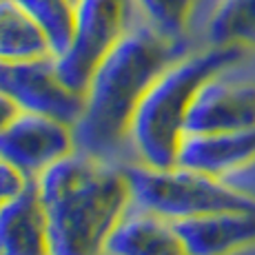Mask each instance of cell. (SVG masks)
<instances>
[{"label":"cell","instance_id":"52a82bcc","mask_svg":"<svg viewBox=\"0 0 255 255\" xmlns=\"http://www.w3.org/2000/svg\"><path fill=\"white\" fill-rule=\"evenodd\" d=\"M76 151L73 127L51 116L20 111L0 131V160L36 180L58 160Z\"/></svg>","mask_w":255,"mask_h":255},{"label":"cell","instance_id":"3957f363","mask_svg":"<svg viewBox=\"0 0 255 255\" xmlns=\"http://www.w3.org/2000/svg\"><path fill=\"white\" fill-rule=\"evenodd\" d=\"M242 58L238 47H209L178 58L142 96L129 129L135 160L149 166H175L184 140V122L195 93L213 76Z\"/></svg>","mask_w":255,"mask_h":255},{"label":"cell","instance_id":"d6986e66","mask_svg":"<svg viewBox=\"0 0 255 255\" xmlns=\"http://www.w3.org/2000/svg\"><path fill=\"white\" fill-rule=\"evenodd\" d=\"M73 2H76V0H73Z\"/></svg>","mask_w":255,"mask_h":255},{"label":"cell","instance_id":"8992f818","mask_svg":"<svg viewBox=\"0 0 255 255\" xmlns=\"http://www.w3.org/2000/svg\"><path fill=\"white\" fill-rule=\"evenodd\" d=\"M0 91L7 93L20 111L51 116L71 127L85 109V93L69 89L58 76L56 56L0 62Z\"/></svg>","mask_w":255,"mask_h":255},{"label":"cell","instance_id":"e0dca14e","mask_svg":"<svg viewBox=\"0 0 255 255\" xmlns=\"http://www.w3.org/2000/svg\"><path fill=\"white\" fill-rule=\"evenodd\" d=\"M29 182H31V180L24 173H20L16 166L0 160V204L7 202L13 195H18Z\"/></svg>","mask_w":255,"mask_h":255},{"label":"cell","instance_id":"277c9868","mask_svg":"<svg viewBox=\"0 0 255 255\" xmlns=\"http://www.w3.org/2000/svg\"><path fill=\"white\" fill-rule=\"evenodd\" d=\"M131 189V207L162 220L195 218L215 211H255V198L233 189L222 178L184 166L122 164Z\"/></svg>","mask_w":255,"mask_h":255},{"label":"cell","instance_id":"7c38bea8","mask_svg":"<svg viewBox=\"0 0 255 255\" xmlns=\"http://www.w3.org/2000/svg\"><path fill=\"white\" fill-rule=\"evenodd\" d=\"M105 255H189L173 224L153 213L127 211L107 240Z\"/></svg>","mask_w":255,"mask_h":255},{"label":"cell","instance_id":"5b68a950","mask_svg":"<svg viewBox=\"0 0 255 255\" xmlns=\"http://www.w3.org/2000/svg\"><path fill=\"white\" fill-rule=\"evenodd\" d=\"M133 0H76L69 47L56 56V69L69 89L85 93L93 71L129 31Z\"/></svg>","mask_w":255,"mask_h":255},{"label":"cell","instance_id":"ac0fdd59","mask_svg":"<svg viewBox=\"0 0 255 255\" xmlns=\"http://www.w3.org/2000/svg\"><path fill=\"white\" fill-rule=\"evenodd\" d=\"M18 114H20V109H18V105L11 100V98L7 96V93L0 91V131L4 129V127L9 125V122L13 120Z\"/></svg>","mask_w":255,"mask_h":255},{"label":"cell","instance_id":"8fae6325","mask_svg":"<svg viewBox=\"0 0 255 255\" xmlns=\"http://www.w3.org/2000/svg\"><path fill=\"white\" fill-rule=\"evenodd\" d=\"M251 162H255V129L186 133L175 164L213 178H224Z\"/></svg>","mask_w":255,"mask_h":255},{"label":"cell","instance_id":"7a4b0ae2","mask_svg":"<svg viewBox=\"0 0 255 255\" xmlns=\"http://www.w3.org/2000/svg\"><path fill=\"white\" fill-rule=\"evenodd\" d=\"M53 255H105L107 240L131 209L122 164L71 151L36 178Z\"/></svg>","mask_w":255,"mask_h":255},{"label":"cell","instance_id":"30bf717a","mask_svg":"<svg viewBox=\"0 0 255 255\" xmlns=\"http://www.w3.org/2000/svg\"><path fill=\"white\" fill-rule=\"evenodd\" d=\"M0 255H53L36 180L0 204Z\"/></svg>","mask_w":255,"mask_h":255},{"label":"cell","instance_id":"2e32d148","mask_svg":"<svg viewBox=\"0 0 255 255\" xmlns=\"http://www.w3.org/2000/svg\"><path fill=\"white\" fill-rule=\"evenodd\" d=\"M16 2L36 18V22L49 36L53 56H60L71 40L73 0H16Z\"/></svg>","mask_w":255,"mask_h":255},{"label":"cell","instance_id":"5bb4252c","mask_svg":"<svg viewBox=\"0 0 255 255\" xmlns=\"http://www.w3.org/2000/svg\"><path fill=\"white\" fill-rule=\"evenodd\" d=\"M211 47H255V0H220L207 24Z\"/></svg>","mask_w":255,"mask_h":255},{"label":"cell","instance_id":"9a60e30c","mask_svg":"<svg viewBox=\"0 0 255 255\" xmlns=\"http://www.w3.org/2000/svg\"><path fill=\"white\" fill-rule=\"evenodd\" d=\"M198 2L200 0H133L142 22L175 42H184Z\"/></svg>","mask_w":255,"mask_h":255},{"label":"cell","instance_id":"9c48e42d","mask_svg":"<svg viewBox=\"0 0 255 255\" xmlns=\"http://www.w3.org/2000/svg\"><path fill=\"white\" fill-rule=\"evenodd\" d=\"M171 224L189 255H231L255 244V211H215Z\"/></svg>","mask_w":255,"mask_h":255},{"label":"cell","instance_id":"4fadbf2b","mask_svg":"<svg viewBox=\"0 0 255 255\" xmlns=\"http://www.w3.org/2000/svg\"><path fill=\"white\" fill-rule=\"evenodd\" d=\"M53 56L51 42L36 18L16 0H0V62Z\"/></svg>","mask_w":255,"mask_h":255},{"label":"cell","instance_id":"ba28073f","mask_svg":"<svg viewBox=\"0 0 255 255\" xmlns=\"http://www.w3.org/2000/svg\"><path fill=\"white\" fill-rule=\"evenodd\" d=\"M255 129V85L213 76L195 93L184 122L186 133Z\"/></svg>","mask_w":255,"mask_h":255},{"label":"cell","instance_id":"6da1fadb","mask_svg":"<svg viewBox=\"0 0 255 255\" xmlns=\"http://www.w3.org/2000/svg\"><path fill=\"white\" fill-rule=\"evenodd\" d=\"M184 56V42L160 36L142 22L100 60L85 89V109L73 125L76 149L116 160L129 144V129L142 96L155 78Z\"/></svg>","mask_w":255,"mask_h":255}]
</instances>
